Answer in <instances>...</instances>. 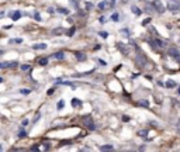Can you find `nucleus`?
<instances>
[{"instance_id": "58836bf2", "label": "nucleus", "mask_w": 180, "mask_h": 152, "mask_svg": "<svg viewBox=\"0 0 180 152\" xmlns=\"http://www.w3.org/2000/svg\"><path fill=\"white\" fill-rule=\"evenodd\" d=\"M31 149H32V151H38V145H34V147H32Z\"/></svg>"}, {"instance_id": "72a5a7b5", "label": "nucleus", "mask_w": 180, "mask_h": 152, "mask_svg": "<svg viewBox=\"0 0 180 152\" xmlns=\"http://www.w3.org/2000/svg\"><path fill=\"white\" fill-rule=\"evenodd\" d=\"M20 93H23V94H28V93H30V90H23V89H21V90H20Z\"/></svg>"}, {"instance_id": "5701e85b", "label": "nucleus", "mask_w": 180, "mask_h": 152, "mask_svg": "<svg viewBox=\"0 0 180 152\" xmlns=\"http://www.w3.org/2000/svg\"><path fill=\"white\" fill-rule=\"evenodd\" d=\"M24 137H27V132H25L24 130H21V131L18 132V138H24Z\"/></svg>"}, {"instance_id": "37998d69", "label": "nucleus", "mask_w": 180, "mask_h": 152, "mask_svg": "<svg viewBox=\"0 0 180 152\" xmlns=\"http://www.w3.org/2000/svg\"><path fill=\"white\" fill-rule=\"evenodd\" d=\"M177 91H179V94H180V87H179V90H177Z\"/></svg>"}, {"instance_id": "6ab92c4d", "label": "nucleus", "mask_w": 180, "mask_h": 152, "mask_svg": "<svg viewBox=\"0 0 180 152\" xmlns=\"http://www.w3.org/2000/svg\"><path fill=\"white\" fill-rule=\"evenodd\" d=\"M38 63H40L41 66H45V65L48 63V59H46V58H40V59H38Z\"/></svg>"}, {"instance_id": "7ed1b4c3", "label": "nucleus", "mask_w": 180, "mask_h": 152, "mask_svg": "<svg viewBox=\"0 0 180 152\" xmlns=\"http://www.w3.org/2000/svg\"><path fill=\"white\" fill-rule=\"evenodd\" d=\"M135 63H136L139 68H144V66L146 65V56H145L142 52H138V55H136V58H135Z\"/></svg>"}, {"instance_id": "473e14b6", "label": "nucleus", "mask_w": 180, "mask_h": 152, "mask_svg": "<svg viewBox=\"0 0 180 152\" xmlns=\"http://www.w3.org/2000/svg\"><path fill=\"white\" fill-rule=\"evenodd\" d=\"M40 117H41V114H40V113H37V116H35V118H34L32 121H34V122H37V120H38Z\"/></svg>"}, {"instance_id": "1a4fd4ad", "label": "nucleus", "mask_w": 180, "mask_h": 152, "mask_svg": "<svg viewBox=\"0 0 180 152\" xmlns=\"http://www.w3.org/2000/svg\"><path fill=\"white\" fill-rule=\"evenodd\" d=\"M20 17H21V11L15 10L14 13H13V15H11V20H14V21H17V20H20Z\"/></svg>"}, {"instance_id": "a211bd4d", "label": "nucleus", "mask_w": 180, "mask_h": 152, "mask_svg": "<svg viewBox=\"0 0 180 152\" xmlns=\"http://www.w3.org/2000/svg\"><path fill=\"white\" fill-rule=\"evenodd\" d=\"M75 31H76L75 27H70V28H69V31H66V35H68V37H72V35L75 34Z\"/></svg>"}, {"instance_id": "412c9836", "label": "nucleus", "mask_w": 180, "mask_h": 152, "mask_svg": "<svg viewBox=\"0 0 180 152\" xmlns=\"http://www.w3.org/2000/svg\"><path fill=\"white\" fill-rule=\"evenodd\" d=\"M80 104H82V103H80L79 99H73V100H72V106L73 107H77V106H80Z\"/></svg>"}, {"instance_id": "c85d7f7f", "label": "nucleus", "mask_w": 180, "mask_h": 152, "mask_svg": "<svg viewBox=\"0 0 180 152\" xmlns=\"http://www.w3.org/2000/svg\"><path fill=\"white\" fill-rule=\"evenodd\" d=\"M149 23H150V18H146V20L142 21V25H146V24H149Z\"/></svg>"}, {"instance_id": "dca6fc26", "label": "nucleus", "mask_w": 180, "mask_h": 152, "mask_svg": "<svg viewBox=\"0 0 180 152\" xmlns=\"http://www.w3.org/2000/svg\"><path fill=\"white\" fill-rule=\"evenodd\" d=\"M34 49H45L46 48V44H35V45H32Z\"/></svg>"}, {"instance_id": "a878e982", "label": "nucleus", "mask_w": 180, "mask_h": 152, "mask_svg": "<svg viewBox=\"0 0 180 152\" xmlns=\"http://www.w3.org/2000/svg\"><path fill=\"white\" fill-rule=\"evenodd\" d=\"M28 69H30V65H27V63L21 65V71H28Z\"/></svg>"}, {"instance_id": "6e6552de", "label": "nucleus", "mask_w": 180, "mask_h": 152, "mask_svg": "<svg viewBox=\"0 0 180 152\" xmlns=\"http://www.w3.org/2000/svg\"><path fill=\"white\" fill-rule=\"evenodd\" d=\"M17 65V62H0V69H6V68H14Z\"/></svg>"}, {"instance_id": "a18cd8bd", "label": "nucleus", "mask_w": 180, "mask_h": 152, "mask_svg": "<svg viewBox=\"0 0 180 152\" xmlns=\"http://www.w3.org/2000/svg\"><path fill=\"white\" fill-rule=\"evenodd\" d=\"M179 41H180V40H179Z\"/></svg>"}, {"instance_id": "4468645a", "label": "nucleus", "mask_w": 180, "mask_h": 152, "mask_svg": "<svg viewBox=\"0 0 180 152\" xmlns=\"http://www.w3.org/2000/svg\"><path fill=\"white\" fill-rule=\"evenodd\" d=\"M131 10H132V13H134L135 15H141V13H142V11H141L136 6H132V7H131Z\"/></svg>"}, {"instance_id": "b1692460", "label": "nucleus", "mask_w": 180, "mask_h": 152, "mask_svg": "<svg viewBox=\"0 0 180 152\" xmlns=\"http://www.w3.org/2000/svg\"><path fill=\"white\" fill-rule=\"evenodd\" d=\"M63 106H65V101H63V100H59V103H58V110H62Z\"/></svg>"}, {"instance_id": "0eeeda50", "label": "nucleus", "mask_w": 180, "mask_h": 152, "mask_svg": "<svg viewBox=\"0 0 180 152\" xmlns=\"http://www.w3.org/2000/svg\"><path fill=\"white\" fill-rule=\"evenodd\" d=\"M83 120H85V124L87 125V128H90V130H94V128H96V127H94V122H93V118H91L90 116L83 117Z\"/></svg>"}, {"instance_id": "c03bdc74", "label": "nucleus", "mask_w": 180, "mask_h": 152, "mask_svg": "<svg viewBox=\"0 0 180 152\" xmlns=\"http://www.w3.org/2000/svg\"><path fill=\"white\" fill-rule=\"evenodd\" d=\"M179 132H180V130H179Z\"/></svg>"}, {"instance_id": "9d476101", "label": "nucleus", "mask_w": 180, "mask_h": 152, "mask_svg": "<svg viewBox=\"0 0 180 152\" xmlns=\"http://www.w3.org/2000/svg\"><path fill=\"white\" fill-rule=\"evenodd\" d=\"M75 55H76V58H77L79 61H86V55H85L83 52H76Z\"/></svg>"}, {"instance_id": "c9c22d12", "label": "nucleus", "mask_w": 180, "mask_h": 152, "mask_svg": "<svg viewBox=\"0 0 180 152\" xmlns=\"http://www.w3.org/2000/svg\"><path fill=\"white\" fill-rule=\"evenodd\" d=\"M99 20H100V23H101V24H103V23H105V18H104V17H100Z\"/></svg>"}, {"instance_id": "20e7f679", "label": "nucleus", "mask_w": 180, "mask_h": 152, "mask_svg": "<svg viewBox=\"0 0 180 152\" xmlns=\"http://www.w3.org/2000/svg\"><path fill=\"white\" fill-rule=\"evenodd\" d=\"M167 9L172 11V13H176L180 10V3L176 0H169V4H167Z\"/></svg>"}, {"instance_id": "bb28decb", "label": "nucleus", "mask_w": 180, "mask_h": 152, "mask_svg": "<svg viewBox=\"0 0 180 152\" xmlns=\"http://www.w3.org/2000/svg\"><path fill=\"white\" fill-rule=\"evenodd\" d=\"M62 28H56V30H54V34H55V35H56V34H58V35H59V34H62Z\"/></svg>"}, {"instance_id": "e433bc0d", "label": "nucleus", "mask_w": 180, "mask_h": 152, "mask_svg": "<svg viewBox=\"0 0 180 152\" xmlns=\"http://www.w3.org/2000/svg\"><path fill=\"white\" fill-rule=\"evenodd\" d=\"M54 90H55V87H52V89H49V90H48V94H52V93H54Z\"/></svg>"}, {"instance_id": "39448f33", "label": "nucleus", "mask_w": 180, "mask_h": 152, "mask_svg": "<svg viewBox=\"0 0 180 152\" xmlns=\"http://www.w3.org/2000/svg\"><path fill=\"white\" fill-rule=\"evenodd\" d=\"M167 55L172 56V58H175V59L180 63V52L176 49V48H169V49H167Z\"/></svg>"}, {"instance_id": "9b49d317", "label": "nucleus", "mask_w": 180, "mask_h": 152, "mask_svg": "<svg viewBox=\"0 0 180 152\" xmlns=\"http://www.w3.org/2000/svg\"><path fill=\"white\" fill-rule=\"evenodd\" d=\"M63 52H55L54 55H52V58H55V59H63Z\"/></svg>"}, {"instance_id": "c756f323", "label": "nucleus", "mask_w": 180, "mask_h": 152, "mask_svg": "<svg viewBox=\"0 0 180 152\" xmlns=\"http://www.w3.org/2000/svg\"><path fill=\"white\" fill-rule=\"evenodd\" d=\"M44 148H45V151H48V149L51 148V145H49V142H45V144H44Z\"/></svg>"}, {"instance_id": "2eb2a0df", "label": "nucleus", "mask_w": 180, "mask_h": 152, "mask_svg": "<svg viewBox=\"0 0 180 152\" xmlns=\"http://www.w3.org/2000/svg\"><path fill=\"white\" fill-rule=\"evenodd\" d=\"M175 86H176V82H175V80H167V82H166V87L172 89V87H175Z\"/></svg>"}, {"instance_id": "f8f14e48", "label": "nucleus", "mask_w": 180, "mask_h": 152, "mask_svg": "<svg viewBox=\"0 0 180 152\" xmlns=\"http://www.w3.org/2000/svg\"><path fill=\"white\" fill-rule=\"evenodd\" d=\"M56 11H58V13H60V14H69V9H63V7L56 9Z\"/></svg>"}, {"instance_id": "ea45409f", "label": "nucleus", "mask_w": 180, "mask_h": 152, "mask_svg": "<svg viewBox=\"0 0 180 152\" xmlns=\"http://www.w3.org/2000/svg\"><path fill=\"white\" fill-rule=\"evenodd\" d=\"M1 82H3V79H1V77H0V83H1Z\"/></svg>"}, {"instance_id": "f257e3e1", "label": "nucleus", "mask_w": 180, "mask_h": 152, "mask_svg": "<svg viewBox=\"0 0 180 152\" xmlns=\"http://www.w3.org/2000/svg\"><path fill=\"white\" fill-rule=\"evenodd\" d=\"M115 4V0H103L99 3V9L100 10H108V9H113Z\"/></svg>"}, {"instance_id": "4be33fe9", "label": "nucleus", "mask_w": 180, "mask_h": 152, "mask_svg": "<svg viewBox=\"0 0 180 152\" xmlns=\"http://www.w3.org/2000/svg\"><path fill=\"white\" fill-rule=\"evenodd\" d=\"M118 18H120L118 13H113V15H111V20H113V21H120Z\"/></svg>"}, {"instance_id": "a19ab883", "label": "nucleus", "mask_w": 180, "mask_h": 152, "mask_svg": "<svg viewBox=\"0 0 180 152\" xmlns=\"http://www.w3.org/2000/svg\"><path fill=\"white\" fill-rule=\"evenodd\" d=\"M0 54H3V49H0Z\"/></svg>"}, {"instance_id": "ddd939ff", "label": "nucleus", "mask_w": 180, "mask_h": 152, "mask_svg": "<svg viewBox=\"0 0 180 152\" xmlns=\"http://www.w3.org/2000/svg\"><path fill=\"white\" fill-rule=\"evenodd\" d=\"M9 42H10V44H21L23 40H21V38H10Z\"/></svg>"}, {"instance_id": "393cba45", "label": "nucleus", "mask_w": 180, "mask_h": 152, "mask_svg": "<svg viewBox=\"0 0 180 152\" xmlns=\"http://www.w3.org/2000/svg\"><path fill=\"white\" fill-rule=\"evenodd\" d=\"M34 17H35V20H37V21H41V15H40L38 11H35V13H34Z\"/></svg>"}, {"instance_id": "f3484780", "label": "nucleus", "mask_w": 180, "mask_h": 152, "mask_svg": "<svg viewBox=\"0 0 180 152\" xmlns=\"http://www.w3.org/2000/svg\"><path fill=\"white\" fill-rule=\"evenodd\" d=\"M100 149H101V151H111V149H113V145H101Z\"/></svg>"}, {"instance_id": "cd10ccee", "label": "nucleus", "mask_w": 180, "mask_h": 152, "mask_svg": "<svg viewBox=\"0 0 180 152\" xmlns=\"http://www.w3.org/2000/svg\"><path fill=\"white\" fill-rule=\"evenodd\" d=\"M91 9H93V4L87 1V3H86V10H91Z\"/></svg>"}, {"instance_id": "aec40b11", "label": "nucleus", "mask_w": 180, "mask_h": 152, "mask_svg": "<svg viewBox=\"0 0 180 152\" xmlns=\"http://www.w3.org/2000/svg\"><path fill=\"white\" fill-rule=\"evenodd\" d=\"M117 46H118V48H120L121 51H122V54H124V55H127V54H128V51H127V48H125V46L122 45V44H118V45H117Z\"/></svg>"}, {"instance_id": "f704fd0d", "label": "nucleus", "mask_w": 180, "mask_h": 152, "mask_svg": "<svg viewBox=\"0 0 180 152\" xmlns=\"http://www.w3.org/2000/svg\"><path fill=\"white\" fill-rule=\"evenodd\" d=\"M100 35H101L103 38H107V35H108V34H107V32H100Z\"/></svg>"}, {"instance_id": "423d86ee", "label": "nucleus", "mask_w": 180, "mask_h": 152, "mask_svg": "<svg viewBox=\"0 0 180 152\" xmlns=\"http://www.w3.org/2000/svg\"><path fill=\"white\" fill-rule=\"evenodd\" d=\"M152 7H153L155 11H158V13H163V11H165V7H163V4H162L159 0H153V1H152Z\"/></svg>"}, {"instance_id": "4c0bfd02", "label": "nucleus", "mask_w": 180, "mask_h": 152, "mask_svg": "<svg viewBox=\"0 0 180 152\" xmlns=\"http://www.w3.org/2000/svg\"><path fill=\"white\" fill-rule=\"evenodd\" d=\"M21 124H23V127H25V125H27V124H28V120H24V121L21 122Z\"/></svg>"}, {"instance_id": "f03ea898", "label": "nucleus", "mask_w": 180, "mask_h": 152, "mask_svg": "<svg viewBox=\"0 0 180 152\" xmlns=\"http://www.w3.org/2000/svg\"><path fill=\"white\" fill-rule=\"evenodd\" d=\"M149 45L153 48V49H160V48H163V46L166 45L165 41H162V40H159V38H155V40H150L149 41Z\"/></svg>"}, {"instance_id": "2f4dec72", "label": "nucleus", "mask_w": 180, "mask_h": 152, "mask_svg": "<svg viewBox=\"0 0 180 152\" xmlns=\"http://www.w3.org/2000/svg\"><path fill=\"white\" fill-rule=\"evenodd\" d=\"M139 104H142V106L148 107V101H146V100H142V101H139Z\"/></svg>"}, {"instance_id": "79ce46f5", "label": "nucleus", "mask_w": 180, "mask_h": 152, "mask_svg": "<svg viewBox=\"0 0 180 152\" xmlns=\"http://www.w3.org/2000/svg\"><path fill=\"white\" fill-rule=\"evenodd\" d=\"M1 149H3V147H1V145H0V151H1Z\"/></svg>"}, {"instance_id": "7c9ffc66", "label": "nucleus", "mask_w": 180, "mask_h": 152, "mask_svg": "<svg viewBox=\"0 0 180 152\" xmlns=\"http://www.w3.org/2000/svg\"><path fill=\"white\" fill-rule=\"evenodd\" d=\"M139 135H141V137H146V131H145V130L139 131Z\"/></svg>"}]
</instances>
